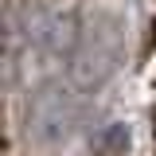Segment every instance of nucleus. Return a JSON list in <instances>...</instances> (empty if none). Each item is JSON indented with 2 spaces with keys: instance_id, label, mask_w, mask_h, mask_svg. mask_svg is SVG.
<instances>
[{
  "instance_id": "nucleus-1",
  "label": "nucleus",
  "mask_w": 156,
  "mask_h": 156,
  "mask_svg": "<svg viewBox=\"0 0 156 156\" xmlns=\"http://www.w3.org/2000/svg\"><path fill=\"white\" fill-rule=\"evenodd\" d=\"M113 70H117V31L113 27L86 31L82 35V47H78V55H74V66H70L74 82L78 86H98V82H105Z\"/></svg>"
},
{
  "instance_id": "nucleus-2",
  "label": "nucleus",
  "mask_w": 156,
  "mask_h": 156,
  "mask_svg": "<svg viewBox=\"0 0 156 156\" xmlns=\"http://www.w3.org/2000/svg\"><path fill=\"white\" fill-rule=\"evenodd\" d=\"M70 121H74V101L62 98L58 90H47V94L35 101V109H31V125H35V133L43 136V140L66 136Z\"/></svg>"
},
{
  "instance_id": "nucleus-3",
  "label": "nucleus",
  "mask_w": 156,
  "mask_h": 156,
  "mask_svg": "<svg viewBox=\"0 0 156 156\" xmlns=\"http://www.w3.org/2000/svg\"><path fill=\"white\" fill-rule=\"evenodd\" d=\"M152 47H156V20H152V31H148V43H144V58L152 55Z\"/></svg>"
}]
</instances>
